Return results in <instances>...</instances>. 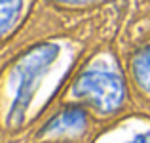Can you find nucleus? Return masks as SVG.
Returning a JSON list of instances; mask_svg holds the SVG:
<instances>
[{"label": "nucleus", "instance_id": "f257e3e1", "mask_svg": "<svg viewBox=\"0 0 150 143\" xmlns=\"http://www.w3.org/2000/svg\"><path fill=\"white\" fill-rule=\"evenodd\" d=\"M59 48L55 44H42L27 51L17 61L11 74V105L8 113V122L11 126L23 120V114L29 109L30 99L36 92L42 77L57 59Z\"/></svg>", "mask_w": 150, "mask_h": 143}, {"label": "nucleus", "instance_id": "f03ea898", "mask_svg": "<svg viewBox=\"0 0 150 143\" xmlns=\"http://www.w3.org/2000/svg\"><path fill=\"white\" fill-rule=\"evenodd\" d=\"M72 92L101 113L116 111L125 97V88L120 74L105 63H95L86 69L78 77Z\"/></svg>", "mask_w": 150, "mask_h": 143}, {"label": "nucleus", "instance_id": "7ed1b4c3", "mask_svg": "<svg viewBox=\"0 0 150 143\" xmlns=\"http://www.w3.org/2000/svg\"><path fill=\"white\" fill-rule=\"evenodd\" d=\"M86 124H88V117H86L84 109H80V107H67L65 111L55 114L46 124V128L42 130V136L57 137V136L80 134L82 130H86Z\"/></svg>", "mask_w": 150, "mask_h": 143}, {"label": "nucleus", "instance_id": "20e7f679", "mask_svg": "<svg viewBox=\"0 0 150 143\" xmlns=\"http://www.w3.org/2000/svg\"><path fill=\"white\" fill-rule=\"evenodd\" d=\"M133 73H135V78L141 84V88L146 94H150V48L144 50V51H141L135 57Z\"/></svg>", "mask_w": 150, "mask_h": 143}, {"label": "nucleus", "instance_id": "39448f33", "mask_svg": "<svg viewBox=\"0 0 150 143\" xmlns=\"http://www.w3.org/2000/svg\"><path fill=\"white\" fill-rule=\"evenodd\" d=\"M21 10V0H0V34L11 27Z\"/></svg>", "mask_w": 150, "mask_h": 143}, {"label": "nucleus", "instance_id": "423d86ee", "mask_svg": "<svg viewBox=\"0 0 150 143\" xmlns=\"http://www.w3.org/2000/svg\"><path fill=\"white\" fill-rule=\"evenodd\" d=\"M127 143H150V130L148 132L139 134V136H135L131 141H127Z\"/></svg>", "mask_w": 150, "mask_h": 143}, {"label": "nucleus", "instance_id": "0eeeda50", "mask_svg": "<svg viewBox=\"0 0 150 143\" xmlns=\"http://www.w3.org/2000/svg\"><path fill=\"white\" fill-rule=\"evenodd\" d=\"M67 2H86V0H67Z\"/></svg>", "mask_w": 150, "mask_h": 143}]
</instances>
